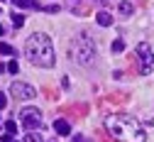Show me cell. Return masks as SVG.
<instances>
[{"instance_id":"cell-1","label":"cell","mask_w":154,"mask_h":142,"mask_svg":"<svg viewBox=\"0 0 154 142\" xmlns=\"http://www.w3.org/2000/svg\"><path fill=\"white\" fill-rule=\"evenodd\" d=\"M25 54L34 66H42V69L54 66V44H51L49 34H44V32L29 34L27 44H25Z\"/></svg>"},{"instance_id":"cell-2","label":"cell","mask_w":154,"mask_h":142,"mask_svg":"<svg viewBox=\"0 0 154 142\" xmlns=\"http://www.w3.org/2000/svg\"><path fill=\"white\" fill-rule=\"evenodd\" d=\"M105 128H108V132L115 140H120V142H144L147 140L142 125L137 123V120L127 118V115H110L105 120Z\"/></svg>"},{"instance_id":"cell-3","label":"cell","mask_w":154,"mask_h":142,"mask_svg":"<svg viewBox=\"0 0 154 142\" xmlns=\"http://www.w3.org/2000/svg\"><path fill=\"white\" fill-rule=\"evenodd\" d=\"M73 54H76V62L88 66L93 59H95V42L91 39V32H79L73 39Z\"/></svg>"},{"instance_id":"cell-4","label":"cell","mask_w":154,"mask_h":142,"mask_svg":"<svg viewBox=\"0 0 154 142\" xmlns=\"http://www.w3.org/2000/svg\"><path fill=\"white\" fill-rule=\"evenodd\" d=\"M20 125L25 130H37L42 128V113L37 108H22L20 110Z\"/></svg>"},{"instance_id":"cell-5","label":"cell","mask_w":154,"mask_h":142,"mask_svg":"<svg viewBox=\"0 0 154 142\" xmlns=\"http://www.w3.org/2000/svg\"><path fill=\"white\" fill-rule=\"evenodd\" d=\"M137 54H140V62H142L140 71L142 74H152L154 71V52H152V47L147 42H140L137 44Z\"/></svg>"},{"instance_id":"cell-6","label":"cell","mask_w":154,"mask_h":142,"mask_svg":"<svg viewBox=\"0 0 154 142\" xmlns=\"http://www.w3.org/2000/svg\"><path fill=\"white\" fill-rule=\"evenodd\" d=\"M10 93L17 98V100H29L37 96V88L25 84V81H12V86H10Z\"/></svg>"},{"instance_id":"cell-7","label":"cell","mask_w":154,"mask_h":142,"mask_svg":"<svg viewBox=\"0 0 154 142\" xmlns=\"http://www.w3.org/2000/svg\"><path fill=\"white\" fill-rule=\"evenodd\" d=\"M54 132L56 135H71V125H69V120H56V123H54Z\"/></svg>"},{"instance_id":"cell-8","label":"cell","mask_w":154,"mask_h":142,"mask_svg":"<svg viewBox=\"0 0 154 142\" xmlns=\"http://www.w3.org/2000/svg\"><path fill=\"white\" fill-rule=\"evenodd\" d=\"M95 22H98L100 27H110L112 25V15L110 12H98L95 15Z\"/></svg>"},{"instance_id":"cell-9","label":"cell","mask_w":154,"mask_h":142,"mask_svg":"<svg viewBox=\"0 0 154 142\" xmlns=\"http://www.w3.org/2000/svg\"><path fill=\"white\" fill-rule=\"evenodd\" d=\"M118 10H120L122 15H132V12H134V5H132V3H127V0H122V3L118 5Z\"/></svg>"},{"instance_id":"cell-10","label":"cell","mask_w":154,"mask_h":142,"mask_svg":"<svg viewBox=\"0 0 154 142\" xmlns=\"http://www.w3.org/2000/svg\"><path fill=\"white\" fill-rule=\"evenodd\" d=\"M25 25V15H20V12H12V27L15 30H20Z\"/></svg>"},{"instance_id":"cell-11","label":"cell","mask_w":154,"mask_h":142,"mask_svg":"<svg viewBox=\"0 0 154 142\" xmlns=\"http://www.w3.org/2000/svg\"><path fill=\"white\" fill-rule=\"evenodd\" d=\"M110 49H112V54H120V52H125V42L122 39H115V42L110 44Z\"/></svg>"},{"instance_id":"cell-12","label":"cell","mask_w":154,"mask_h":142,"mask_svg":"<svg viewBox=\"0 0 154 142\" xmlns=\"http://www.w3.org/2000/svg\"><path fill=\"white\" fill-rule=\"evenodd\" d=\"M12 3H15L17 8H37L34 0H12Z\"/></svg>"},{"instance_id":"cell-13","label":"cell","mask_w":154,"mask_h":142,"mask_svg":"<svg viewBox=\"0 0 154 142\" xmlns=\"http://www.w3.org/2000/svg\"><path fill=\"white\" fill-rule=\"evenodd\" d=\"M0 54H5V56H12V54H15V49H12L10 44H5V42H0Z\"/></svg>"},{"instance_id":"cell-14","label":"cell","mask_w":154,"mask_h":142,"mask_svg":"<svg viewBox=\"0 0 154 142\" xmlns=\"http://www.w3.org/2000/svg\"><path fill=\"white\" fill-rule=\"evenodd\" d=\"M5 130H8L10 135H15V132H17V123H15V120H8V123H5Z\"/></svg>"},{"instance_id":"cell-15","label":"cell","mask_w":154,"mask_h":142,"mask_svg":"<svg viewBox=\"0 0 154 142\" xmlns=\"http://www.w3.org/2000/svg\"><path fill=\"white\" fill-rule=\"evenodd\" d=\"M25 142H42V135H34L32 130L27 132V137H25Z\"/></svg>"},{"instance_id":"cell-16","label":"cell","mask_w":154,"mask_h":142,"mask_svg":"<svg viewBox=\"0 0 154 142\" xmlns=\"http://www.w3.org/2000/svg\"><path fill=\"white\" fill-rule=\"evenodd\" d=\"M8 71H10V74H17V71H20V66H17V62H10V64H8Z\"/></svg>"},{"instance_id":"cell-17","label":"cell","mask_w":154,"mask_h":142,"mask_svg":"<svg viewBox=\"0 0 154 142\" xmlns=\"http://www.w3.org/2000/svg\"><path fill=\"white\" fill-rule=\"evenodd\" d=\"M71 142H91V140H88V137H83V135H76Z\"/></svg>"},{"instance_id":"cell-18","label":"cell","mask_w":154,"mask_h":142,"mask_svg":"<svg viewBox=\"0 0 154 142\" xmlns=\"http://www.w3.org/2000/svg\"><path fill=\"white\" fill-rule=\"evenodd\" d=\"M8 106V98H5V93H0V110H3Z\"/></svg>"},{"instance_id":"cell-19","label":"cell","mask_w":154,"mask_h":142,"mask_svg":"<svg viewBox=\"0 0 154 142\" xmlns=\"http://www.w3.org/2000/svg\"><path fill=\"white\" fill-rule=\"evenodd\" d=\"M0 142H12V135L8 132V135H3V137H0Z\"/></svg>"},{"instance_id":"cell-20","label":"cell","mask_w":154,"mask_h":142,"mask_svg":"<svg viewBox=\"0 0 154 142\" xmlns=\"http://www.w3.org/2000/svg\"><path fill=\"white\" fill-rule=\"evenodd\" d=\"M3 34H5V27H3V25H0V37H3Z\"/></svg>"},{"instance_id":"cell-21","label":"cell","mask_w":154,"mask_h":142,"mask_svg":"<svg viewBox=\"0 0 154 142\" xmlns=\"http://www.w3.org/2000/svg\"><path fill=\"white\" fill-rule=\"evenodd\" d=\"M3 71H8V66H3V64H0V74H3Z\"/></svg>"}]
</instances>
